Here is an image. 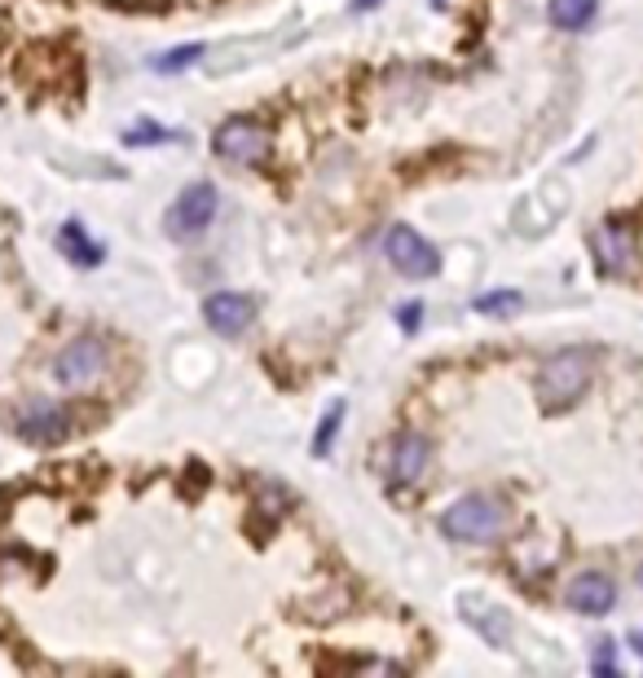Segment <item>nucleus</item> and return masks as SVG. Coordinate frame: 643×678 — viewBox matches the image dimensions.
<instances>
[{
	"label": "nucleus",
	"mask_w": 643,
	"mask_h": 678,
	"mask_svg": "<svg viewBox=\"0 0 643 678\" xmlns=\"http://www.w3.org/2000/svg\"><path fill=\"white\" fill-rule=\"evenodd\" d=\"M591 379H595V353L591 349H560L538 375V397L547 410H565L591 388Z\"/></svg>",
	"instance_id": "f257e3e1"
},
{
	"label": "nucleus",
	"mask_w": 643,
	"mask_h": 678,
	"mask_svg": "<svg viewBox=\"0 0 643 678\" xmlns=\"http://www.w3.org/2000/svg\"><path fill=\"white\" fill-rule=\"evenodd\" d=\"M502 524H507V511L489 494H468V498L450 503L441 516V533L450 542H494L502 533Z\"/></svg>",
	"instance_id": "f03ea898"
},
{
	"label": "nucleus",
	"mask_w": 643,
	"mask_h": 678,
	"mask_svg": "<svg viewBox=\"0 0 643 678\" xmlns=\"http://www.w3.org/2000/svg\"><path fill=\"white\" fill-rule=\"evenodd\" d=\"M217 207H221L217 185H207V181L185 185V190L177 194V203L168 207V234L181 239V243L207 234V230H211V220H217Z\"/></svg>",
	"instance_id": "7ed1b4c3"
},
{
	"label": "nucleus",
	"mask_w": 643,
	"mask_h": 678,
	"mask_svg": "<svg viewBox=\"0 0 643 678\" xmlns=\"http://www.w3.org/2000/svg\"><path fill=\"white\" fill-rule=\"evenodd\" d=\"M384 256L392 261V269H397L401 278H414V282L437 278V269H441L437 247L427 243L423 234H414L410 225H392V230L384 234Z\"/></svg>",
	"instance_id": "20e7f679"
},
{
	"label": "nucleus",
	"mask_w": 643,
	"mask_h": 678,
	"mask_svg": "<svg viewBox=\"0 0 643 678\" xmlns=\"http://www.w3.org/2000/svg\"><path fill=\"white\" fill-rule=\"evenodd\" d=\"M211 150H217L226 164H260L269 155V129H260L247 116H234L211 133Z\"/></svg>",
	"instance_id": "39448f33"
},
{
	"label": "nucleus",
	"mask_w": 643,
	"mask_h": 678,
	"mask_svg": "<svg viewBox=\"0 0 643 678\" xmlns=\"http://www.w3.org/2000/svg\"><path fill=\"white\" fill-rule=\"evenodd\" d=\"M101 371H106V344H101V339H93V335L71 339V344L58 353V362H53V379L62 388H88V384L101 379Z\"/></svg>",
	"instance_id": "423d86ee"
},
{
	"label": "nucleus",
	"mask_w": 643,
	"mask_h": 678,
	"mask_svg": "<svg viewBox=\"0 0 643 678\" xmlns=\"http://www.w3.org/2000/svg\"><path fill=\"white\" fill-rule=\"evenodd\" d=\"M256 295L247 291H217L203 300V317L217 335H243L252 322H256Z\"/></svg>",
	"instance_id": "0eeeda50"
},
{
	"label": "nucleus",
	"mask_w": 643,
	"mask_h": 678,
	"mask_svg": "<svg viewBox=\"0 0 643 678\" xmlns=\"http://www.w3.org/2000/svg\"><path fill=\"white\" fill-rule=\"evenodd\" d=\"M427 459H433V440L418 436V432H401L392 440V455H388L392 485H418L423 472H427Z\"/></svg>",
	"instance_id": "6e6552de"
},
{
	"label": "nucleus",
	"mask_w": 643,
	"mask_h": 678,
	"mask_svg": "<svg viewBox=\"0 0 643 678\" xmlns=\"http://www.w3.org/2000/svg\"><path fill=\"white\" fill-rule=\"evenodd\" d=\"M66 427H71V419H66V410H62L58 401H32V405L19 410V436H27V440H36V445L62 440Z\"/></svg>",
	"instance_id": "1a4fd4ad"
},
{
	"label": "nucleus",
	"mask_w": 643,
	"mask_h": 678,
	"mask_svg": "<svg viewBox=\"0 0 643 678\" xmlns=\"http://www.w3.org/2000/svg\"><path fill=\"white\" fill-rule=\"evenodd\" d=\"M617 604V582L608 573H582L569 586V608H578L582 617H604Z\"/></svg>",
	"instance_id": "9d476101"
},
{
	"label": "nucleus",
	"mask_w": 643,
	"mask_h": 678,
	"mask_svg": "<svg viewBox=\"0 0 643 678\" xmlns=\"http://www.w3.org/2000/svg\"><path fill=\"white\" fill-rule=\"evenodd\" d=\"M595 256H599V269L604 274H612V278H621V274H630V261H634V243H630V230L626 225H604V230L595 234Z\"/></svg>",
	"instance_id": "9b49d317"
},
{
	"label": "nucleus",
	"mask_w": 643,
	"mask_h": 678,
	"mask_svg": "<svg viewBox=\"0 0 643 678\" xmlns=\"http://www.w3.org/2000/svg\"><path fill=\"white\" fill-rule=\"evenodd\" d=\"M463 617H468V626H476V634H481L489 647H507V643H511V621H507L502 608H494V604H485V600H468V604H463Z\"/></svg>",
	"instance_id": "f8f14e48"
},
{
	"label": "nucleus",
	"mask_w": 643,
	"mask_h": 678,
	"mask_svg": "<svg viewBox=\"0 0 643 678\" xmlns=\"http://www.w3.org/2000/svg\"><path fill=\"white\" fill-rule=\"evenodd\" d=\"M599 14V0H551L547 5V19L560 27V32H586Z\"/></svg>",
	"instance_id": "ddd939ff"
},
{
	"label": "nucleus",
	"mask_w": 643,
	"mask_h": 678,
	"mask_svg": "<svg viewBox=\"0 0 643 678\" xmlns=\"http://www.w3.org/2000/svg\"><path fill=\"white\" fill-rule=\"evenodd\" d=\"M58 243H62V252L75 261V265H101V247L80 230L75 220H66L62 225V234H58Z\"/></svg>",
	"instance_id": "4468645a"
},
{
	"label": "nucleus",
	"mask_w": 643,
	"mask_h": 678,
	"mask_svg": "<svg viewBox=\"0 0 643 678\" xmlns=\"http://www.w3.org/2000/svg\"><path fill=\"white\" fill-rule=\"evenodd\" d=\"M340 423H344V401H336V405H331V414L322 419V427H317V436H313V455H317V459H327V455H331Z\"/></svg>",
	"instance_id": "2eb2a0df"
},
{
	"label": "nucleus",
	"mask_w": 643,
	"mask_h": 678,
	"mask_svg": "<svg viewBox=\"0 0 643 678\" xmlns=\"http://www.w3.org/2000/svg\"><path fill=\"white\" fill-rule=\"evenodd\" d=\"M203 58V45H181V49H172V53H159L155 58V71H181V66H190V62H198Z\"/></svg>",
	"instance_id": "dca6fc26"
},
{
	"label": "nucleus",
	"mask_w": 643,
	"mask_h": 678,
	"mask_svg": "<svg viewBox=\"0 0 643 678\" xmlns=\"http://www.w3.org/2000/svg\"><path fill=\"white\" fill-rule=\"evenodd\" d=\"M476 313H515L520 308V291H494V295H481L472 300Z\"/></svg>",
	"instance_id": "f3484780"
},
{
	"label": "nucleus",
	"mask_w": 643,
	"mask_h": 678,
	"mask_svg": "<svg viewBox=\"0 0 643 678\" xmlns=\"http://www.w3.org/2000/svg\"><path fill=\"white\" fill-rule=\"evenodd\" d=\"M124 142H129V146H146V142H172V133H168V129H159V124H142V129H129V133H124Z\"/></svg>",
	"instance_id": "a211bd4d"
},
{
	"label": "nucleus",
	"mask_w": 643,
	"mask_h": 678,
	"mask_svg": "<svg viewBox=\"0 0 643 678\" xmlns=\"http://www.w3.org/2000/svg\"><path fill=\"white\" fill-rule=\"evenodd\" d=\"M397 322H401V330H410V335H414V330H418V322H423V304H418V300L401 304V308H397Z\"/></svg>",
	"instance_id": "6ab92c4d"
},
{
	"label": "nucleus",
	"mask_w": 643,
	"mask_h": 678,
	"mask_svg": "<svg viewBox=\"0 0 643 678\" xmlns=\"http://www.w3.org/2000/svg\"><path fill=\"white\" fill-rule=\"evenodd\" d=\"M595 674H617V647H612V643H599V652H595Z\"/></svg>",
	"instance_id": "aec40b11"
},
{
	"label": "nucleus",
	"mask_w": 643,
	"mask_h": 678,
	"mask_svg": "<svg viewBox=\"0 0 643 678\" xmlns=\"http://www.w3.org/2000/svg\"><path fill=\"white\" fill-rule=\"evenodd\" d=\"M375 5H379V0H353V10H357V14H366V10H375Z\"/></svg>",
	"instance_id": "412c9836"
},
{
	"label": "nucleus",
	"mask_w": 643,
	"mask_h": 678,
	"mask_svg": "<svg viewBox=\"0 0 643 678\" xmlns=\"http://www.w3.org/2000/svg\"><path fill=\"white\" fill-rule=\"evenodd\" d=\"M634 652H639V656H643V630H639V634H634Z\"/></svg>",
	"instance_id": "4be33fe9"
},
{
	"label": "nucleus",
	"mask_w": 643,
	"mask_h": 678,
	"mask_svg": "<svg viewBox=\"0 0 643 678\" xmlns=\"http://www.w3.org/2000/svg\"><path fill=\"white\" fill-rule=\"evenodd\" d=\"M639 582H643V569H639Z\"/></svg>",
	"instance_id": "5701e85b"
}]
</instances>
